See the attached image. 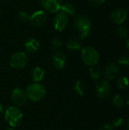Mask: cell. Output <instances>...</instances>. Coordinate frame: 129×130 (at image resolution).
I'll return each mask as SVG.
<instances>
[{
	"mask_svg": "<svg viewBox=\"0 0 129 130\" xmlns=\"http://www.w3.org/2000/svg\"><path fill=\"white\" fill-rule=\"evenodd\" d=\"M5 120L11 127L18 126L23 120V113L19 107L11 106L5 111Z\"/></svg>",
	"mask_w": 129,
	"mask_h": 130,
	"instance_id": "obj_1",
	"label": "cell"
},
{
	"mask_svg": "<svg viewBox=\"0 0 129 130\" xmlns=\"http://www.w3.org/2000/svg\"><path fill=\"white\" fill-rule=\"evenodd\" d=\"M75 27L78 30L81 39H85L91 31V21L86 16H80L75 21Z\"/></svg>",
	"mask_w": 129,
	"mask_h": 130,
	"instance_id": "obj_2",
	"label": "cell"
},
{
	"mask_svg": "<svg viewBox=\"0 0 129 130\" xmlns=\"http://www.w3.org/2000/svg\"><path fill=\"white\" fill-rule=\"evenodd\" d=\"M26 94L27 98L33 102H37L41 101L46 95L45 87L37 82L30 85L26 90Z\"/></svg>",
	"mask_w": 129,
	"mask_h": 130,
	"instance_id": "obj_3",
	"label": "cell"
},
{
	"mask_svg": "<svg viewBox=\"0 0 129 130\" xmlns=\"http://www.w3.org/2000/svg\"><path fill=\"white\" fill-rule=\"evenodd\" d=\"M81 57L84 63L89 66H96L100 59L99 53L92 46L84 47L81 52Z\"/></svg>",
	"mask_w": 129,
	"mask_h": 130,
	"instance_id": "obj_4",
	"label": "cell"
},
{
	"mask_svg": "<svg viewBox=\"0 0 129 130\" xmlns=\"http://www.w3.org/2000/svg\"><path fill=\"white\" fill-rule=\"evenodd\" d=\"M27 64L28 57L27 55L24 52H17L14 53L9 59V65L14 69H23L26 67Z\"/></svg>",
	"mask_w": 129,
	"mask_h": 130,
	"instance_id": "obj_5",
	"label": "cell"
},
{
	"mask_svg": "<svg viewBox=\"0 0 129 130\" xmlns=\"http://www.w3.org/2000/svg\"><path fill=\"white\" fill-rule=\"evenodd\" d=\"M11 99L13 104L15 107H22L24 106L27 101V96L26 91L20 88H15L11 94Z\"/></svg>",
	"mask_w": 129,
	"mask_h": 130,
	"instance_id": "obj_6",
	"label": "cell"
},
{
	"mask_svg": "<svg viewBox=\"0 0 129 130\" xmlns=\"http://www.w3.org/2000/svg\"><path fill=\"white\" fill-rule=\"evenodd\" d=\"M47 19V15L46 12L43 10H38L34 11L30 16L29 21L34 27H41L43 26Z\"/></svg>",
	"mask_w": 129,
	"mask_h": 130,
	"instance_id": "obj_7",
	"label": "cell"
},
{
	"mask_svg": "<svg viewBox=\"0 0 129 130\" xmlns=\"http://www.w3.org/2000/svg\"><path fill=\"white\" fill-rule=\"evenodd\" d=\"M96 92L100 99H105L110 94L111 86L108 81L103 80L99 82L96 85Z\"/></svg>",
	"mask_w": 129,
	"mask_h": 130,
	"instance_id": "obj_8",
	"label": "cell"
},
{
	"mask_svg": "<svg viewBox=\"0 0 129 130\" xmlns=\"http://www.w3.org/2000/svg\"><path fill=\"white\" fill-rule=\"evenodd\" d=\"M68 16L62 12H57L53 19V27L57 31H62L65 30L68 25Z\"/></svg>",
	"mask_w": 129,
	"mask_h": 130,
	"instance_id": "obj_9",
	"label": "cell"
},
{
	"mask_svg": "<svg viewBox=\"0 0 129 130\" xmlns=\"http://www.w3.org/2000/svg\"><path fill=\"white\" fill-rule=\"evenodd\" d=\"M40 2L45 10L51 13L59 12L62 5V0H40Z\"/></svg>",
	"mask_w": 129,
	"mask_h": 130,
	"instance_id": "obj_10",
	"label": "cell"
},
{
	"mask_svg": "<svg viewBox=\"0 0 129 130\" xmlns=\"http://www.w3.org/2000/svg\"><path fill=\"white\" fill-rule=\"evenodd\" d=\"M127 16H128V11L125 8H118L115 9L111 14L112 20L115 24L118 25H120L122 23H124V21L127 18Z\"/></svg>",
	"mask_w": 129,
	"mask_h": 130,
	"instance_id": "obj_11",
	"label": "cell"
},
{
	"mask_svg": "<svg viewBox=\"0 0 129 130\" xmlns=\"http://www.w3.org/2000/svg\"><path fill=\"white\" fill-rule=\"evenodd\" d=\"M119 73V66L115 63H109L108 64L104 70V78L106 81H112L114 80Z\"/></svg>",
	"mask_w": 129,
	"mask_h": 130,
	"instance_id": "obj_12",
	"label": "cell"
},
{
	"mask_svg": "<svg viewBox=\"0 0 129 130\" xmlns=\"http://www.w3.org/2000/svg\"><path fill=\"white\" fill-rule=\"evenodd\" d=\"M66 62H67L66 56L62 52L60 51L56 52L52 56V63L57 69L59 70L63 69L66 65Z\"/></svg>",
	"mask_w": 129,
	"mask_h": 130,
	"instance_id": "obj_13",
	"label": "cell"
},
{
	"mask_svg": "<svg viewBox=\"0 0 129 130\" xmlns=\"http://www.w3.org/2000/svg\"><path fill=\"white\" fill-rule=\"evenodd\" d=\"M40 46V42L35 38H28L24 43V48L29 53H34L37 51Z\"/></svg>",
	"mask_w": 129,
	"mask_h": 130,
	"instance_id": "obj_14",
	"label": "cell"
},
{
	"mask_svg": "<svg viewBox=\"0 0 129 130\" xmlns=\"http://www.w3.org/2000/svg\"><path fill=\"white\" fill-rule=\"evenodd\" d=\"M45 76V70L40 67V66H36L33 69L32 72V79L35 82H41Z\"/></svg>",
	"mask_w": 129,
	"mask_h": 130,
	"instance_id": "obj_15",
	"label": "cell"
},
{
	"mask_svg": "<svg viewBox=\"0 0 129 130\" xmlns=\"http://www.w3.org/2000/svg\"><path fill=\"white\" fill-rule=\"evenodd\" d=\"M60 11L65 14L67 16L70 15V16H74L76 13V9L75 8V6L70 3V2H65V3H62V7L60 8Z\"/></svg>",
	"mask_w": 129,
	"mask_h": 130,
	"instance_id": "obj_16",
	"label": "cell"
},
{
	"mask_svg": "<svg viewBox=\"0 0 129 130\" xmlns=\"http://www.w3.org/2000/svg\"><path fill=\"white\" fill-rule=\"evenodd\" d=\"M73 89H74L75 92L79 96H84V95H85V94L87 92L86 85L81 81H78L75 83Z\"/></svg>",
	"mask_w": 129,
	"mask_h": 130,
	"instance_id": "obj_17",
	"label": "cell"
},
{
	"mask_svg": "<svg viewBox=\"0 0 129 130\" xmlns=\"http://www.w3.org/2000/svg\"><path fill=\"white\" fill-rule=\"evenodd\" d=\"M112 103L116 108L120 109L123 107L125 104V99L119 94L115 95L112 99Z\"/></svg>",
	"mask_w": 129,
	"mask_h": 130,
	"instance_id": "obj_18",
	"label": "cell"
},
{
	"mask_svg": "<svg viewBox=\"0 0 129 130\" xmlns=\"http://www.w3.org/2000/svg\"><path fill=\"white\" fill-rule=\"evenodd\" d=\"M66 45H67V47L70 50H73V51L79 50L81 48V43L78 40H75V39H72V40H68Z\"/></svg>",
	"mask_w": 129,
	"mask_h": 130,
	"instance_id": "obj_19",
	"label": "cell"
},
{
	"mask_svg": "<svg viewBox=\"0 0 129 130\" xmlns=\"http://www.w3.org/2000/svg\"><path fill=\"white\" fill-rule=\"evenodd\" d=\"M116 34L120 39H125L128 36V31L125 27L119 26L116 29Z\"/></svg>",
	"mask_w": 129,
	"mask_h": 130,
	"instance_id": "obj_20",
	"label": "cell"
},
{
	"mask_svg": "<svg viewBox=\"0 0 129 130\" xmlns=\"http://www.w3.org/2000/svg\"><path fill=\"white\" fill-rule=\"evenodd\" d=\"M89 72H90V77L93 79H98V78H100V76H101V74H102L101 69L99 67L96 66H91L90 70H89Z\"/></svg>",
	"mask_w": 129,
	"mask_h": 130,
	"instance_id": "obj_21",
	"label": "cell"
},
{
	"mask_svg": "<svg viewBox=\"0 0 129 130\" xmlns=\"http://www.w3.org/2000/svg\"><path fill=\"white\" fill-rule=\"evenodd\" d=\"M117 85L120 89H125L129 85V80L127 77H120L117 80Z\"/></svg>",
	"mask_w": 129,
	"mask_h": 130,
	"instance_id": "obj_22",
	"label": "cell"
},
{
	"mask_svg": "<svg viewBox=\"0 0 129 130\" xmlns=\"http://www.w3.org/2000/svg\"><path fill=\"white\" fill-rule=\"evenodd\" d=\"M117 62L119 65L122 66H128L129 65V56H122L117 59Z\"/></svg>",
	"mask_w": 129,
	"mask_h": 130,
	"instance_id": "obj_23",
	"label": "cell"
},
{
	"mask_svg": "<svg viewBox=\"0 0 129 130\" xmlns=\"http://www.w3.org/2000/svg\"><path fill=\"white\" fill-rule=\"evenodd\" d=\"M51 44H52V48L54 50H59L62 46V41H61L60 39H59V38H54L52 40Z\"/></svg>",
	"mask_w": 129,
	"mask_h": 130,
	"instance_id": "obj_24",
	"label": "cell"
},
{
	"mask_svg": "<svg viewBox=\"0 0 129 130\" xmlns=\"http://www.w3.org/2000/svg\"><path fill=\"white\" fill-rule=\"evenodd\" d=\"M18 18L22 21H29L30 15L27 11H20L18 13Z\"/></svg>",
	"mask_w": 129,
	"mask_h": 130,
	"instance_id": "obj_25",
	"label": "cell"
},
{
	"mask_svg": "<svg viewBox=\"0 0 129 130\" xmlns=\"http://www.w3.org/2000/svg\"><path fill=\"white\" fill-rule=\"evenodd\" d=\"M123 123H124V120H123L122 117H119V118L115 120L113 122V126H113V127H115V128H117V127L121 126L123 124Z\"/></svg>",
	"mask_w": 129,
	"mask_h": 130,
	"instance_id": "obj_26",
	"label": "cell"
},
{
	"mask_svg": "<svg viewBox=\"0 0 129 130\" xmlns=\"http://www.w3.org/2000/svg\"><path fill=\"white\" fill-rule=\"evenodd\" d=\"M106 0H90V2L94 5V6H100L103 5Z\"/></svg>",
	"mask_w": 129,
	"mask_h": 130,
	"instance_id": "obj_27",
	"label": "cell"
},
{
	"mask_svg": "<svg viewBox=\"0 0 129 130\" xmlns=\"http://www.w3.org/2000/svg\"><path fill=\"white\" fill-rule=\"evenodd\" d=\"M100 130H113V126H110V125H108V124H106L104 126H103Z\"/></svg>",
	"mask_w": 129,
	"mask_h": 130,
	"instance_id": "obj_28",
	"label": "cell"
},
{
	"mask_svg": "<svg viewBox=\"0 0 129 130\" xmlns=\"http://www.w3.org/2000/svg\"><path fill=\"white\" fill-rule=\"evenodd\" d=\"M3 112V106L0 104V113Z\"/></svg>",
	"mask_w": 129,
	"mask_h": 130,
	"instance_id": "obj_29",
	"label": "cell"
},
{
	"mask_svg": "<svg viewBox=\"0 0 129 130\" xmlns=\"http://www.w3.org/2000/svg\"><path fill=\"white\" fill-rule=\"evenodd\" d=\"M126 104L129 105V94H128V96H127V98H126Z\"/></svg>",
	"mask_w": 129,
	"mask_h": 130,
	"instance_id": "obj_30",
	"label": "cell"
},
{
	"mask_svg": "<svg viewBox=\"0 0 129 130\" xmlns=\"http://www.w3.org/2000/svg\"><path fill=\"white\" fill-rule=\"evenodd\" d=\"M126 46H127V47L128 48L129 50V38L126 40Z\"/></svg>",
	"mask_w": 129,
	"mask_h": 130,
	"instance_id": "obj_31",
	"label": "cell"
},
{
	"mask_svg": "<svg viewBox=\"0 0 129 130\" xmlns=\"http://www.w3.org/2000/svg\"><path fill=\"white\" fill-rule=\"evenodd\" d=\"M127 129H128V130H129V118L127 121Z\"/></svg>",
	"mask_w": 129,
	"mask_h": 130,
	"instance_id": "obj_32",
	"label": "cell"
},
{
	"mask_svg": "<svg viewBox=\"0 0 129 130\" xmlns=\"http://www.w3.org/2000/svg\"><path fill=\"white\" fill-rule=\"evenodd\" d=\"M7 130H14V129H13V127H10V128H8V129H7Z\"/></svg>",
	"mask_w": 129,
	"mask_h": 130,
	"instance_id": "obj_33",
	"label": "cell"
},
{
	"mask_svg": "<svg viewBox=\"0 0 129 130\" xmlns=\"http://www.w3.org/2000/svg\"><path fill=\"white\" fill-rule=\"evenodd\" d=\"M0 13H1V11H0Z\"/></svg>",
	"mask_w": 129,
	"mask_h": 130,
	"instance_id": "obj_34",
	"label": "cell"
}]
</instances>
